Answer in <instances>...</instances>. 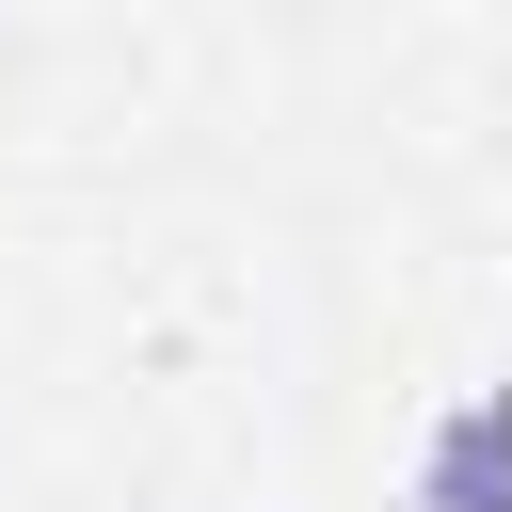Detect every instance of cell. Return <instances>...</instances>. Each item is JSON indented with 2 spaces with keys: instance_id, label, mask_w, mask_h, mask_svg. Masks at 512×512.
Returning <instances> with one entry per match:
<instances>
[{
  "instance_id": "cell-1",
  "label": "cell",
  "mask_w": 512,
  "mask_h": 512,
  "mask_svg": "<svg viewBox=\"0 0 512 512\" xmlns=\"http://www.w3.org/2000/svg\"><path fill=\"white\" fill-rule=\"evenodd\" d=\"M416 512H512V384L448 400L432 448H416Z\"/></svg>"
}]
</instances>
